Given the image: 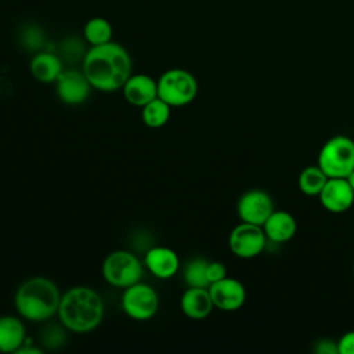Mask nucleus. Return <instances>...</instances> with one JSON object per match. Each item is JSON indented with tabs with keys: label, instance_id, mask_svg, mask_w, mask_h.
<instances>
[{
	"label": "nucleus",
	"instance_id": "nucleus-1",
	"mask_svg": "<svg viewBox=\"0 0 354 354\" xmlns=\"http://www.w3.org/2000/svg\"><path fill=\"white\" fill-rule=\"evenodd\" d=\"M131 65L129 51L112 40L91 46L83 57V73L93 88L104 93L122 90L131 75Z\"/></svg>",
	"mask_w": 354,
	"mask_h": 354
},
{
	"label": "nucleus",
	"instance_id": "nucleus-2",
	"mask_svg": "<svg viewBox=\"0 0 354 354\" xmlns=\"http://www.w3.org/2000/svg\"><path fill=\"white\" fill-rule=\"evenodd\" d=\"M104 313V300L98 292L88 286H73L61 296L57 314L68 330L87 333L101 324Z\"/></svg>",
	"mask_w": 354,
	"mask_h": 354
},
{
	"label": "nucleus",
	"instance_id": "nucleus-3",
	"mask_svg": "<svg viewBox=\"0 0 354 354\" xmlns=\"http://www.w3.org/2000/svg\"><path fill=\"white\" fill-rule=\"evenodd\" d=\"M61 296L54 281L47 277H32L19 285L14 303L22 318L40 322L58 313Z\"/></svg>",
	"mask_w": 354,
	"mask_h": 354
},
{
	"label": "nucleus",
	"instance_id": "nucleus-4",
	"mask_svg": "<svg viewBox=\"0 0 354 354\" xmlns=\"http://www.w3.org/2000/svg\"><path fill=\"white\" fill-rule=\"evenodd\" d=\"M317 165L329 178H346L354 169V140L343 134L330 137L321 147Z\"/></svg>",
	"mask_w": 354,
	"mask_h": 354
},
{
	"label": "nucleus",
	"instance_id": "nucleus-5",
	"mask_svg": "<svg viewBox=\"0 0 354 354\" xmlns=\"http://www.w3.org/2000/svg\"><path fill=\"white\" fill-rule=\"evenodd\" d=\"M196 77L183 68L167 69L158 79V97L171 108L191 104L196 98Z\"/></svg>",
	"mask_w": 354,
	"mask_h": 354
},
{
	"label": "nucleus",
	"instance_id": "nucleus-6",
	"mask_svg": "<svg viewBox=\"0 0 354 354\" xmlns=\"http://www.w3.org/2000/svg\"><path fill=\"white\" fill-rule=\"evenodd\" d=\"M104 279L116 288H127L140 282L142 277V264L140 259L127 250L111 252L102 263Z\"/></svg>",
	"mask_w": 354,
	"mask_h": 354
},
{
	"label": "nucleus",
	"instance_id": "nucleus-7",
	"mask_svg": "<svg viewBox=\"0 0 354 354\" xmlns=\"http://www.w3.org/2000/svg\"><path fill=\"white\" fill-rule=\"evenodd\" d=\"M159 308V297L155 289L147 283L137 282L127 288L122 295V310L136 321L152 318Z\"/></svg>",
	"mask_w": 354,
	"mask_h": 354
},
{
	"label": "nucleus",
	"instance_id": "nucleus-8",
	"mask_svg": "<svg viewBox=\"0 0 354 354\" xmlns=\"http://www.w3.org/2000/svg\"><path fill=\"white\" fill-rule=\"evenodd\" d=\"M267 242L263 227L245 221L235 225L228 236V246L232 254L245 260L257 257L266 249Z\"/></svg>",
	"mask_w": 354,
	"mask_h": 354
},
{
	"label": "nucleus",
	"instance_id": "nucleus-9",
	"mask_svg": "<svg viewBox=\"0 0 354 354\" xmlns=\"http://www.w3.org/2000/svg\"><path fill=\"white\" fill-rule=\"evenodd\" d=\"M274 212V202L268 192L253 188L243 192L236 203V213L241 221L263 227L268 216Z\"/></svg>",
	"mask_w": 354,
	"mask_h": 354
},
{
	"label": "nucleus",
	"instance_id": "nucleus-10",
	"mask_svg": "<svg viewBox=\"0 0 354 354\" xmlns=\"http://www.w3.org/2000/svg\"><path fill=\"white\" fill-rule=\"evenodd\" d=\"M91 88L83 71H62L55 80V93L58 98L68 105L83 104L88 98Z\"/></svg>",
	"mask_w": 354,
	"mask_h": 354
},
{
	"label": "nucleus",
	"instance_id": "nucleus-11",
	"mask_svg": "<svg viewBox=\"0 0 354 354\" xmlns=\"http://www.w3.org/2000/svg\"><path fill=\"white\" fill-rule=\"evenodd\" d=\"M209 293L216 308L223 311H236L246 301V288L236 278L225 277L210 283Z\"/></svg>",
	"mask_w": 354,
	"mask_h": 354
},
{
	"label": "nucleus",
	"instance_id": "nucleus-12",
	"mask_svg": "<svg viewBox=\"0 0 354 354\" xmlns=\"http://www.w3.org/2000/svg\"><path fill=\"white\" fill-rule=\"evenodd\" d=\"M322 207L333 214L347 212L354 203V191L346 178H328L318 195Z\"/></svg>",
	"mask_w": 354,
	"mask_h": 354
},
{
	"label": "nucleus",
	"instance_id": "nucleus-13",
	"mask_svg": "<svg viewBox=\"0 0 354 354\" xmlns=\"http://www.w3.org/2000/svg\"><path fill=\"white\" fill-rule=\"evenodd\" d=\"M144 264L149 272L159 279L174 277L180 268L177 253L167 246H153L144 256Z\"/></svg>",
	"mask_w": 354,
	"mask_h": 354
},
{
	"label": "nucleus",
	"instance_id": "nucleus-14",
	"mask_svg": "<svg viewBox=\"0 0 354 354\" xmlns=\"http://www.w3.org/2000/svg\"><path fill=\"white\" fill-rule=\"evenodd\" d=\"M122 91L129 104L142 108L158 97V82L145 73L130 75Z\"/></svg>",
	"mask_w": 354,
	"mask_h": 354
},
{
	"label": "nucleus",
	"instance_id": "nucleus-15",
	"mask_svg": "<svg viewBox=\"0 0 354 354\" xmlns=\"http://www.w3.org/2000/svg\"><path fill=\"white\" fill-rule=\"evenodd\" d=\"M263 230L268 242L285 243L296 235L297 223L289 212L274 209V212L263 224Z\"/></svg>",
	"mask_w": 354,
	"mask_h": 354
},
{
	"label": "nucleus",
	"instance_id": "nucleus-16",
	"mask_svg": "<svg viewBox=\"0 0 354 354\" xmlns=\"http://www.w3.org/2000/svg\"><path fill=\"white\" fill-rule=\"evenodd\" d=\"M180 307L181 311L191 319L206 318L214 307L209 288L188 286L187 290L181 295Z\"/></svg>",
	"mask_w": 354,
	"mask_h": 354
},
{
	"label": "nucleus",
	"instance_id": "nucleus-17",
	"mask_svg": "<svg viewBox=\"0 0 354 354\" xmlns=\"http://www.w3.org/2000/svg\"><path fill=\"white\" fill-rule=\"evenodd\" d=\"M26 330L24 322L14 315L0 317V351L17 353L25 343Z\"/></svg>",
	"mask_w": 354,
	"mask_h": 354
},
{
	"label": "nucleus",
	"instance_id": "nucleus-18",
	"mask_svg": "<svg viewBox=\"0 0 354 354\" xmlns=\"http://www.w3.org/2000/svg\"><path fill=\"white\" fill-rule=\"evenodd\" d=\"M29 66L32 76L41 83H55L64 71L61 58L48 51H40L35 54Z\"/></svg>",
	"mask_w": 354,
	"mask_h": 354
},
{
	"label": "nucleus",
	"instance_id": "nucleus-19",
	"mask_svg": "<svg viewBox=\"0 0 354 354\" xmlns=\"http://www.w3.org/2000/svg\"><path fill=\"white\" fill-rule=\"evenodd\" d=\"M112 25L104 17H93L83 26V36L90 46L105 44L112 40Z\"/></svg>",
	"mask_w": 354,
	"mask_h": 354
},
{
	"label": "nucleus",
	"instance_id": "nucleus-20",
	"mask_svg": "<svg viewBox=\"0 0 354 354\" xmlns=\"http://www.w3.org/2000/svg\"><path fill=\"white\" fill-rule=\"evenodd\" d=\"M329 177L321 170L318 165L304 167L297 178L299 189L307 196H318Z\"/></svg>",
	"mask_w": 354,
	"mask_h": 354
},
{
	"label": "nucleus",
	"instance_id": "nucleus-21",
	"mask_svg": "<svg viewBox=\"0 0 354 354\" xmlns=\"http://www.w3.org/2000/svg\"><path fill=\"white\" fill-rule=\"evenodd\" d=\"M170 108L171 106L167 102L156 97L155 100L142 106L141 118L144 124L151 129H159L165 126L170 118Z\"/></svg>",
	"mask_w": 354,
	"mask_h": 354
},
{
	"label": "nucleus",
	"instance_id": "nucleus-22",
	"mask_svg": "<svg viewBox=\"0 0 354 354\" xmlns=\"http://www.w3.org/2000/svg\"><path fill=\"white\" fill-rule=\"evenodd\" d=\"M207 263L209 260L203 257H194L184 266L183 277L188 286L209 288L210 282L207 279V272H206Z\"/></svg>",
	"mask_w": 354,
	"mask_h": 354
},
{
	"label": "nucleus",
	"instance_id": "nucleus-23",
	"mask_svg": "<svg viewBox=\"0 0 354 354\" xmlns=\"http://www.w3.org/2000/svg\"><path fill=\"white\" fill-rule=\"evenodd\" d=\"M206 272H207V279L210 283L217 282L227 277V268L221 261H209Z\"/></svg>",
	"mask_w": 354,
	"mask_h": 354
},
{
	"label": "nucleus",
	"instance_id": "nucleus-24",
	"mask_svg": "<svg viewBox=\"0 0 354 354\" xmlns=\"http://www.w3.org/2000/svg\"><path fill=\"white\" fill-rule=\"evenodd\" d=\"M314 353L315 354H339L337 340L332 339H319L314 343Z\"/></svg>",
	"mask_w": 354,
	"mask_h": 354
},
{
	"label": "nucleus",
	"instance_id": "nucleus-25",
	"mask_svg": "<svg viewBox=\"0 0 354 354\" xmlns=\"http://www.w3.org/2000/svg\"><path fill=\"white\" fill-rule=\"evenodd\" d=\"M339 354H354V330H348L337 340Z\"/></svg>",
	"mask_w": 354,
	"mask_h": 354
},
{
	"label": "nucleus",
	"instance_id": "nucleus-26",
	"mask_svg": "<svg viewBox=\"0 0 354 354\" xmlns=\"http://www.w3.org/2000/svg\"><path fill=\"white\" fill-rule=\"evenodd\" d=\"M346 180L348 181V184H350V187L353 188V191H354V169L351 170V173L346 177Z\"/></svg>",
	"mask_w": 354,
	"mask_h": 354
},
{
	"label": "nucleus",
	"instance_id": "nucleus-27",
	"mask_svg": "<svg viewBox=\"0 0 354 354\" xmlns=\"http://www.w3.org/2000/svg\"><path fill=\"white\" fill-rule=\"evenodd\" d=\"M353 275H354V266H353Z\"/></svg>",
	"mask_w": 354,
	"mask_h": 354
}]
</instances>
